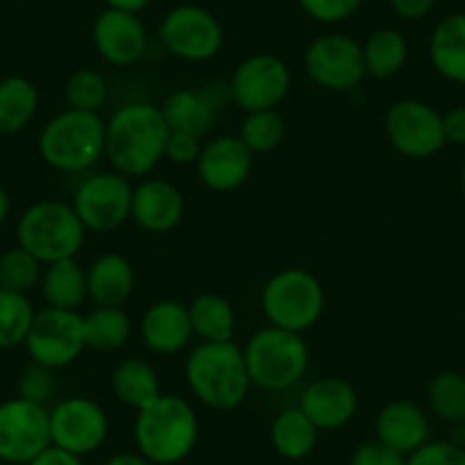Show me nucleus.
<instances>
[{
    "instance_id": "obj_1",
    "label": "nucleus",
    "mask_w": 465,
    "mask_h": 465,
    "mask_svg": "<svg viewBox=\"0 0 465 465\" xmlns=\"http://www.w3.org/2000/svg\"><path fill=\"white\" fill-rule=\"evenodd\" d=\"M169 126L160 107L128 103L105 122V155L126 178H142L164 158Z\"/></svg>"
},
{
    "instance_id": "obj_2",
    "label": "nucleus",
    "mask_w": 465,
    "mask_h": 465,
    "mask_svg": "<svg viewBox=\"0 0 465 465\" xmlns=\"http://www.w3.org/2000/svg\"><path fill=\"white\" fill-rule=\"evenodd\" d=\"M185 379L196 400L213 411L238 409L249 395L244 351L232 342H201L187 356Z\"/></svg>"
},
{
    "instance_id": "obj_3",
    "label": "nucleus",
    "mask_w": 465,
    "mask_h": 465,
    "mask_svg": "<svg viewBox=\"0 0 465 465\" xmlns=\"http://www.w3.org/2000/svg\"><path fill=\"white\" fill-rule=\"evenodd\" d=\"M199 440V418L187 400L160 395L137 411L135 445L155 465H176L192 454Z\"/></svg>"
},
{
    "instance_id": "obj_4",
    "label": "nucleus",
    "mask_w": 465,
    "mask_h": 465,
    "mask_svg": "<svg viewBox=\"0 0 465 465\" xmlns=\"http://www.w3.org/2000/svg\"><path fill=\"white\" fill-rule=\"evenodd\" d=\"M37 146L48 167L64 173L84 172L105 153V122L98 112L66 107L42 128Z\"/></svg>"
},
{
    "instance_id": "obj_5",
    "label": "nucleus",
    "mask_w": 465,
    "mask_h": 465,
    "mask_svg": "<svg viewBox=\"0 0 465 465\" xmlns=\"http://www.w3.org/2000/svg\"><path fill=\"white\" fill-rule=\"evenodd\" d=\"M242 351L252 386L272 392L297 386L311 363V351L302 333L272 324L256 331Z\"/></svg>"
},
{
    "instance_id": "obj_6",
    "label": "nucleus",
    "mask_w": 465,
    "mask_h": 465,
    "mask_svg": "<svg viewBox=\"0 0 465 465\" xmlns=\"http://www.w3.org/2000/svg\"><path fill=\"white\" fill-rule=\"evenodd\" d=\"M84 232L80 217L74 205L64 201H39L33 203L16 223V240L19 247L33 253L35 258L51 265L78 256L84 242Z\"/></svg>"
},
{
    "instance_id": "obj_7",
    "label": "nucleus",
    "mask_w": 465,
    "mask_h": 465,
    "mask_svg": "<svg viewBox=\"0 0 465 465\" xmlns=\"http://www.w3.org/2000/svg\"><path fill=\"white\" fill-rule=\"evenodd\" d=\"M261 303L272 326L303 333L324 312V288L311 272L292 267L267 281Z\"/></svg>"
},
{
    "instance_id": "obj_8",
    "label": "nucleus",
    "mask_w": 465,
    "mask_h": 465,
    "mask_svg": "<svg viewBox=\"0 0 465 465\" xmlns=\"http://www.w3.org/2000/svg\"><path fill=\"white\" fill-rule=\"evenodd\" d=\"M24 347L28 349L33 363L46 365L51 370L66 368L87 347L84 344V317L78 311L44 308L35 315Z\"/></svg>"
},
{
    "instance_id": "obj_9",
    "label": "nucleus",
    "mask_w": 465,
    "mask_h": 465,
    "mask_svg": "<svg viewBox=\"0 0 465 465\" xmlns=\"http://www.w3.org/2000/svg\"><path fill=\"white\" fill-rule=\"evenodd\" d=\"M51 442V411L42 404L12 397L0 401V460L28 465Z\"/></svg>"
},
{
    "instance_id": "obj_10",
    "label": "nucleus",
    "mask_w": 465,
    "mask_h": 465,
    "mask_svg": "<svg viewBox=\"0 0 465 465\" xmlns=\"http://www.w3.org/2000/svg\"><path fill=\"white\" fill-rule=\"evenodd\" d=\"M133 190L135 187L124 173H94L80 183L71 205L87 231L107 232L131 219Z\"/></svg>"
},
{
    "instance_id": "obj_11",
    "label": "nucleus",
    "mask_w": 465,
    "mask_h": 465,
    "mask_svg": "<svg viewBox=\"0 0 465 465\" xmlns=\"http://www.w3.org/2000/svg\"><path fill=\"white\" fill-rule=\"evenodd\" d=\"M386 135L392 149L415 160L429 158L447 144L440 112L415 98L392 103L386 114Z\"/></svg>"
},
{
    "instance_id": "obj_12",
    "label": "nucleus",
    "mask_w": 465,
    "mask_h": 465,
    "mask_svg": "<svg viewBox=\"0 0 465 465\" xmlns=\"http://www.w3.org/2000/svg\"><path fill=\"white\" fill-rule=\"evenodd\" d=\"M306 74L320 87L331 92H349L359 87L368 75L363 46L347 35H322L308 46Z\"/></svg>"
},
{
    "instance_id": "obj_13",
    "label": "nucleus",
    "mask_w": 465,
    "mask_h": 465,
    "mask_svg": "<svg viewBox=\"0 0 465 465\" xmlns=\"http://www.w3.org/2000/svg\"><path fill=\"white\" fill-rule=\"evenodd\" d=\"M160 39L172 55L187 62H208L222 51L223 30L214 15L199 5L173 7L160 24Z\"/></svg>"
},
{
    "instance_id": "obj_14",
    "label": "nucleus",
    "mask_w": 465,
    "mask_h": 465,
    "mask_svg": "<svg viewBox=\"0 0 465 465\" xmlns=\"http://www.w3.org/2000/svg\"><path fill=\"white\" fill-rule=\"evenodd\" d=\"M107 431L105 411L89 397H66L51 409V442L71 454H94L107 440Z\"/></svg>"
},
{
    "instance_id": "obj_15",
    "label": "nucleus",
    "mask_w": 465,
    "mask_h": 465,
    "mask_svg": "<svg viewBox=\"0 0 465 465\" xmlns=\"http://www.w3.org/2000/svg\"><path fill=\"white\" fill-rule=\"evenodd\" d=\"M228 92L244 112L276 110L290 92V71L276 55H252L235 69Z\"/></svg>"
},
{
    "instance_id": "obj_16",
    "label": "nucleus",
    "mask_w": 465,
    "mask_h": 465,
    "mask_svg": "<svg viewBox=\"0 0 465 465\" xmlns=\"http://www.w3.org/2000/svg\"><path fill=\"white\" fill-rule=\"evenodd\" d=\"M231 96L228 84L208 83L201 89H178L160 107L169 131L203 137L213 131L223 98Z\"/></svg>"
},
{
    "instance_id": "obj_17",
    "label": "nucleus",
    "mask_w": 465,
    "mask_h": 465,
    "mask_svg": "<svg viewBox=\"0 0 465 465\" xmlns=\"http://www.w3.org/2000/svg\"><path fill=\"white\" fill-rule=\"evenodd\" d=\"M94 46L110 64L131 66L144 57L149 37L140 16L107 7L94 24Z\"/></svg>"
},
{
    "instance_id": "obj_18",
    "label": "nucleus",
    "mask_w": 465,
    "mask_h": 465,
    "mask_svg": "<svg viewBox=\"0 0 465 465\" xmlns=\"http://www.w3.org/2000/svg\"><path fill=\"white\" fill-rule=\"evenodd\" d=\"M199 178L208 190L232 192L242 187L252 176L253 153L240 137L222 135L201 149L196 160Z\"/></svg>"
},
{
    "instance_id": "obj_19",
    "label": "nucleus",
    "mask_w": 465,
    "mask_h": 465,
    "mask_svg": "<svg viewBox=\"0 0 465 465\" xmlns=\"http://www.w3.org/2000/svg\"><path fill=\"white\" fill-rule=\"evenodd\" d=\"M185 214V199L173 183L146 178L133 190L131 219L149 232H169Z\"/></svg>"
},
{
    "instance_id": "obj_20",
    "label": "nucleus",
    "mask_w": 465,
    "mask_h": 465,
    "mask_svg": "<svg viewBox=\"0 0 465 465\" xmlns=\"http://www.w3.org/2000/svg\"><path fill=\"white\" fill-rule=\"evenodd\" d=\"M299 409L311 418V422L320 431L322 429L333 431L351 422L359 409V397H356L354 386L344 379L324 377L312 381L303 391Z\"/></svg>"
},
{
    "instance_id": "obj_21",
    "label": "nucleus",
    "mask_w": 465,
    "mask_h": 465,
    "mask_svg": "<svg viewBox=\"0 0 465 465\" xmlns=\"http://www.w3.org/2000/svg\"><path fill=\"white\" fill-rule=\"evenodd\" d=\"M142 340L155 354H176L194 338L190 308L173 299H163L149 306L140 324Z\"/></svg>"
},
{
    "instance_id": "obj_22",
    "label": "nucleus",
    "mask_w": 465,
    "mask_h": 465,
    "mask_svg": "<svg viewBox=\"0 0 465 465\" xmlns=\"http://www.w3.org/2000/svg\"><path fill=\"white\" fill-rule=\"evenodd\" d=\"M431 424L427 413L415 401L397 400L383 406L377 418V440L386 442L388 447L400 454L409 456L424 442H429Z\"/></svg>"
},
{
    "instance_id": "obj_23",
    "label": "nucleus",
    "mask_w": 465,
    "mask_h": 465,
    "mask_svg": "<svg viewBox=\"0 0 465 465\" xmlns=\"http://www.w3.org/2000/svg\"><path fill=\"white\" fill-rule=\"evenodd\" d=\"M135 288V272L122 253H105L87 270L89 299L96 306H124Z\"/></svg>"
},
{
    "instance_id": "obj_24",
    "label": "nucleus",
    "mask_w": 465,
    "mask_h": 465,
    "mask_svg": "<svg viewBox=\"0 0 465 465\" xmlns=\"http://www.w3.org/2000/svg\"><path fill=\"white\" fill-rule=\"evenodd\" d=\"M429 57L442 78L465 84V15H450L433 28Z\"/></svg>"
},
{
    "instance_id": "obj_25",
    "label": "nucleus",
    "mask_w": 465,
    "mask_h": 465,
    "mask_svg": "<svg viewBox=\"0 0 465 465\" xmlns=\"http://www.w3.org/2000/svg\"><path fill=\"white\" fill-rule=\"evenodd\" d=\"M39 285H42L44 302L51 308H62V311H78L89 297L87 270H83L75 258H66V261H57L44 267Z\"/></svg>"
},
{
    "instance_id": "obj_26",
    "label": "nucleus",
    "mask_w": 465,
    "mask_h": 465,
    "mask_svg": "<svg viewBox=\"0 0 465 465\" xmlns=\"http://www.w3.org/2000/svg\"><path fill=\"white\" fill-rule=\"evenodd\" d=\"M39 110V89L24 75L0 80V135L21 133Z\"/></svg>"
},
{
    "instance_id": "obj_27",
    "label": "nucleus",
    "mask_w": 465,
    "mask_h": 465,
    "mask_svg": "<svg viewBox=\"0 0 465 465\" xmlns=\"http://www.w3.org/2000/svg\"><path fill=\"white\" fill-rule=\"evenodd\" d=\"M317 436H320V429L311 422V418L299 406L281 411L270 429L272 447H274L276 454L288 460H302L308 454H312Z\"/></svg>"
},
{
    "instance_id": "obj_28",
    "label": "nucleus",
    "mask_w": 465,
    "mask_h": 465,
    "mask_svg": "<svg viewBox=\"0 0 465 465\" xmlns=\"http://www.w3.org/2000/svg\"><path fill=\"white\" fill-rule=\"evenodd\" d=\"M112 391L124 404L135 411L146 409L163 395L158 374L142 359H128L116 365L112 372Z\"/></svg>"
},
{
    "instance_id": "obj_29",
    "label": "nucleus",
    "mask_w": 465,
    "mask_h": 465,
    "mask_svg": "<svg viewBox=\"0 0 465 465\" xmlns=\"http://www.w3.org/2000/svg\"><path fill=\"white\" fill-rule=\"evenodd\" d=\"M192 331L201 342H231L235 333V312L219 294H199L190 303Z\"/></svg>"
},
{
    "instance_id": "obj_30",
    "label": "nucleus",
    "mask_w": 465,
    "mask_h": 465,
    "mask_svg": "<svg viewBox=\"0 0 465 465\" xmlns=\"http://www.w3.org/2000/svg\"><path fill=\"white\" fill-rule=\"evenodd\" d=\"M133 322L122 306H96L84 317V344L96 351H116L128 342Z\"/></svg>"
},
{
    "instance_id": "obj_31",
    "label": "nucleus",
    "mask_w": 465,
    "mask_h": 465,
    "mask_svg": "<svg viewBox=\"0 0 465 465\" xmlns=\"http://www.w3.org/2000/svg\"><path fill=\"white\" fill-rule=\"evenodd\" d=\"M365 71L372 78H392L409 60V44L404 35L392 28H381L368 37L363 46Z\"/></svg>"
},
{
    "instance_id": "obj_32",
    "label": "nucleus",
    "mask_w": 465,
    "mask_h": 465,
    "mask_svg": "<svg viewBox=\"0 0 465 465\" xmlns=\"http://www.w3.org/2000/svg\"><path fill=\"white\" fill-rule=\"evenodd\" d=\"M35 315L28 294L0 288V349H16L25 344Z\"/></svg>"
},
{
    "instance_id": "obj_33",
    "label": "nucleus",
    "mask_w": 465,
    "mask_h": 465,
    "mask_svg": "<svg viewBox=\"0 0 465 465\" xmlns=\"http://www.w3.org/2000/svg\"><path fill=\"white\" fill-rule=\"evenodd\" d=\"M42 274L44 262L19 244L0 256V288L3 290L28 294L35 285L42 283Z\"/></svg>"
},
{
    "instance_id": "obj_34",
    "label": "nucleus",
    "mask_w": 465,
    "mask_h": 465,
    "mask_svg": "<svg viewBox=\"0 0 465 465\" xmlns=\"http://www.w3.org/2000/svg\"><path fill=\"white\" fill-rule=\"evenodd\" d=\"M238 137L252 153H270L279 149L285 137L283 116L276 110L247 112Z\"/></svg>"
},
{
    "instance_id": "obj_35",
    "label": "nucleus",
    "mask_w": 465,
    "mask_h": 465,
    "mask_svg": "<svg viewBox=\"0 0 465 465\" xmlns=\"http://www.w3.org/2000/svg\"><path fill=\"white\" fill-rule=\"evenodd\" d=\"M429 404L433 413L450 424H465V377L440 372L429 383Z\"/></svg>"
},
{
    "instance_id": "obj_36",
    "label": "nucleus",
    "mask_w": 465,
    "mask_h": 465,
    "mask_svg": "<svg viewBox=\"0 0 465 465\" xmlns=\"http://www.w3.org/2000/svg\"><path fill=\"white\" fill-rule=\"evenodd\" d=\"M64 98L71 110L101 112L107 101V80L94 69H78L64 84Z\"/></svg>"
},
{
    "instance_id": "obj_37",
    "label": "nucleus",
    "mask_w": 465,
    "mask_h": 465,
    "mask_svg": "<svg viewBox=\"0 0 465 465\" xmlns=\"http://www.w3.org/2000/svg\"><path fill=\"white\" fill-rule=\"evenodd\" d=\"M16 392H19V397H24V400L46 406L57 392L55 370L46 368V365L30 363L28 368L21 372L19 381H16Z\"/></svg>"
},
{
    "instance_id": "obj_38",
    "label": "nucleus",
    "mask_w": 465,
    "mask_h": 465,
    "mask_svg": "<svg viewBox=\"0 0 465 465\" xmlns=\"http://www.w3.org/2000/svg\"><path fill=\"white\" fill-rule=\"evenodd\" d=\"M406 465H465V447L451 440H429L406 456Z\"/></svg>"
},
{
    "instance_id": "obj_39",
    "label": "nucleus",
    "mask_w": 465,
    "mask_h": 465,
    "mask_svg": "<svg viewBox=\"0 0 465 465\" xmlns=\"http://www.w3.org/2000/svg\"><path fill=\"white\" fill-rule=\"evenodd\" d=\"M363 0H299L306 15L322 24H340L361 7Z\"/></svg>"
},
{
    "instance_id": "obj_40",
    "label": "nucleus",
    "mask_w": 465,
    "mask_h": 465,
    "mask_svg": "<svg viewBox=\"0 0 465 465\" xmlns=\"http://www.w3.org/2000/svg\"><path fill=\"white\" fill-rule=\"evenodd\" d=\"M349 465H406V456L374 438L356 447Z\"/></svg>"
},
{
    "instance_id": "obj_41",
    "label": "nucleus",
    "mask_w": 465,
    "mask_h": 465,
    "mask_svg": "<svg viewBox=\"0 0 465 465\" xmlns=\"http://www.w3.org/2000/svg\"><path fill=\"white\" fill-rule=\"evenodd\" d=\"M201 149L203 146H201L199 137L172 131L167 137V144H164V158L172 160L173 164H196Z\"/></svg>"
},
{
    "instance_id": "obj_42",
    "label": "nucleus",
    "mask_w": 465,
    "mask_h": 465,
    "mask_svg": "<svg viewBox=\"0 0 465 465\" xmlns=\"http://www.w3.org/2000/svg\"><path fill=\"white\" fill-rule=\"evenodd\" d=\"M28 465H84L83 456H75L71 451L62 450V447L48 445L46 450L39 451Z\"/></svg>"
},
{
    "instance_id": "obj_43",
    "label": "nucleus",
    "mask_w": 465,
    "mask_h": 465,
    "mask_svg": "<svg viewBox=\"0 0 465 465\" xmlns=\"http://www.w3.org/2000/svg\"><path fill=\"white\" fill-rule=\"evenodd\" d=\"M445 140L451 144H465V107H454L442 116Z\"/></svg>"
},
{
    "instance_id": "obj_44",
    "label": "nucleus",
    "mask_w": 465,
    "mask_h": 465,
    "mask_svg": "<svg viewBox=\"0 0 465 465\" xmlns=\"http://www.w3.org/2000/svg\"><path fill=\"white\" fill-rule=\"evenodd\" d=\"M433 3H436V0H391L392 10H395L401 19L409 21L427 16L429 12H431Z\"/></svg>"
},
{
    "instance_id": "obj_45",
    "label": "nucleus",
    "mask_w": 465,
    "mask_h": 465,
    "mask_svg": "<svg viewBox=\"0 0 465 465\" xmlns=\"http://www.w3.org/2000/svg\"><path fill=\"white\" fill-rule=\"evenodd\" d=\"M103 465H155V463H151L149 459H144V456H142L140 451H137V454H131V451H124V454L110 456V459H107Z\"/></svg>"
},
{
    "instance_id": "obj_46",
    "label": "nucleus",
    "mask_w": 465,
    "mask_h": 465,
    "mask_svg": "<svg viewBox=\"0 0 465 465\" xmlns=\"http://www.w3.org/2000/svg\"><path fill=\"white\" fill-rule=\"evenodd\" d=\"M107 7L112 10H122V12H131V15H137V12L144 10L149 5L151 0H105Z\"/></svg>"
},
{
    "instance_id": "obj_47",
    "label": "nucleus",
    "mask_w": 465,
    "mask_h": 465,
    "mask_svg": "<svg viewBox=\"0 0 465 465\" xmlns=\"http://www.w3.org/2000/svg\"><path fill=\"white\" fill-rule=\"evenodd\" d=\"M7 214H10V194L3 185H0V223L5 222Z\"/></svg>"
},
{
    "instance_id": "obj_48",
    "label": "nucleus",
    "mask_w": 465,
    "mask_h": 465,
    "mask_svg": "<svg viewBox=\"0 0 465 465\" xmlns=\"http://www.w3.org/2000/svg\"><path fill=\"white\" fill-rule=\"evenodd\" d=\"M460 187H463V194H465V163L460 167Z\"/></svg>"
}]
</instances>
